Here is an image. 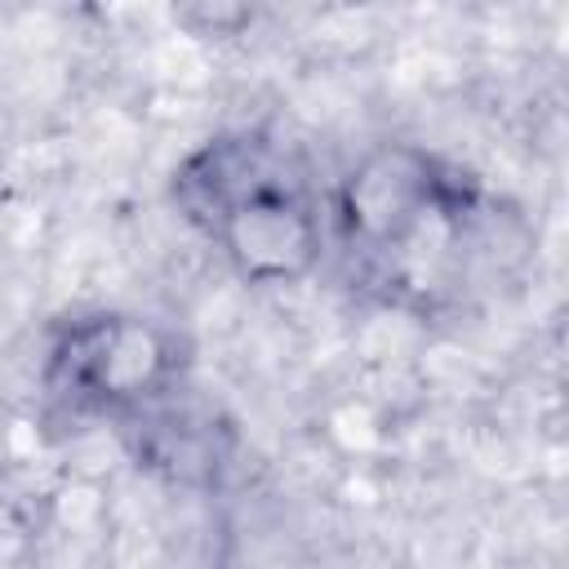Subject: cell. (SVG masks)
Returning a JSON list of instances; mask_svg holds the SVG:
<instances>
[{"mask_svg":"<svg viewBox=\"0 0 569 569\" xmlns=\"http://www.w3.org/2000/svg\"><path fill=\"white\" fill-rule=\"evenodd\" d=\"M182 204L253 276H293L311 262L316 222L298 173L253 138L204 147L178 178Z\"/></svg>","mask_w":569,"mask_h":569,"instance_id":"obj_1","label":"cell"}]
</instances>
